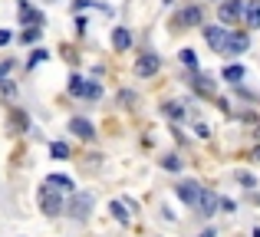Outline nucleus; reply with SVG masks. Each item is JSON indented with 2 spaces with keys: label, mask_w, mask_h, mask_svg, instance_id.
Here are the masks:
<instances>
[{
  "label": "nucleus",
  "mask_w": 260,
  "mask_h": 237,
  "mask_svg": "<svg viewBox=\"0 0 260 237\" xmlns=\"http://www.w3.org/2000/svg\"><path fill=\"white\" fill-rule=\"evenodd\" d=\"M70 96H76V99H102V86L89 83L86 76H79V73H73L70 76Z\"/></svg>",
  "instance_id": "f257e3e1"
},
{
  "label": "nucleus",
  "mask_w": 260,
  "mask_h": 237,
  "mask_svg": "<svg viewBox=\"0 0 260 237\" xmlns=\"http://www.w3.org/2000/svg\"><path fill=\"white\" fill-rule=\"evenodd\" d=\"M40 208H43L46 218H59V214L66 211V208H63V198H59V191L53 185H43V188H40Z\"/></svg>",
  "instance_id": "f03ea898"
},
{
  "label": "nucleus",
  "mask_w": 260,
  "mask_h": 237,
  "mask_svg": "<svg viewBox=\"0 0 260 237\" xmlns=\"http://www.w3.org/2000/svg\"><path fill=\"white\" fill-rule=\"evenodd\" d=\"M244 13H247V4H244V0H221V7H217L221 23H237Z\"/></svg>",
  "instance_id": "7ed1b4c3"
},
{
  "label": "nucleus",
  "mask_w": 260,
  "mask_h": 237,
  "mask_svg": "<svg viewBox=\"0 0 260 237\" xmlns=\"http://www.w3.org/2000/svg\"><path fill=\"white\" fill-rule=\"evenodd\" d=\"M158 70H161V56H158V53H142V56L135 59V76H139V79L155 76Z\"/></svg>",
  "instance_id": "20e7f679"
},
{
  "label": "nucleus",
  "mask_w": 260,
  "mask_h": 237,
  "mask_svg": "<svg viewBox=\"0 0 260 237\" xmlns=\"http://www.w3.org/2000/svg\"><path fill=\"white\" fill-rule=\"evenodd\" d=\"M92 205H95V194L92 191H83V194H76L73 198V205H70V218H76V221H86L89 218V211H92Z\"/></svg>",
  "instance_id": "39448f33"
},
{
  "label": "nucleus",
  "mask_w": 260,
  "mask_h": 237,
  "mask_svg": "<svg viewBox=\"0 0 260 237\" xmlns=\"http://www.w3.org/2000/svg\"><path fill=\"white\" fill-rule=\"evenodd\" d=\"M201 191H204V188L198 185V181H191V178H184V181H178V185H175V194L184 201V205H191V208H198V201H201Z\"/></svg>",
  "instance_id": "423d86ee"
},
{
  "label": "nucleus",
  "mask_w": 260,
  "mask_h": 237,
  "mask_svg": "<svg viewBox=\"0 0 260 237\" xmlns=\"http://www.w3.org/2000/svg\"><path fill=\"white\" fill-rule=\"evenodd\" d=\"M201 33H204V43L211 46V53H224L228 50V37L231 33L224 30V26H204Z\"/></svg>",
  "instance_id": "0eeeda50"
},
{
  "label": "nucleus",
  "mask_w": 260,
  "mask_h": 237,
  "mask_svg": "<svg viewBox=\"0 0 260 237\" xmlns=\"http://www.w3.org/2000/svg\"><path fill=\"white\" fill-rule=\"evenodd\" d=\"M188 83H191V89H194L198 96H204V99H211V96L217 92V83H214V79L204 76V73H198V70H194V76H191Z\"/></svg>",
  "instance_id": "6e6552de"
},
{
  "label": "nucleus",
  "mask_w": 260,
  "mask_h": 237,
  "mask_svg": "<svg viewBox=\"0 0 260 237\" xmlns=\"http://www.w3.org/2000/svg\"><path fill=\"white\" fill-rule=\"evenodd\" d=\"M20 23H30V26H40V30H43V26H46V17H43V13H40L33 4L20 0Z\"/></svg>",
  "instance_id": "1a4fd4ad"
},
{
  "label": "nucleus",
  "mask_w": 260,
  "mask_h": 237,
  "mask_svg": "<svg viewBox=\"0 0 260 237\" xmlns=\"http://www.w3.org/2000/svg\"><path fill=\"white\" fill-rule=\"evenodd\" d=\"M7 125H10L13 135H23V132H30V116H26L23 109H10V119H7Z\"/></svg>",
  "instance_id": "9d476101"
},
{
  "label": "nucleus",
  "mask_w": 260,
  "mask_h": 237,
  "mask_svg": "<svg viewBox=\"0 0 260 237\" xmlns=\"http://www.w3.org/2000/svg\"><path fill=\"white\" fill-rule=\"evenodd\" d=\"M112 50L115 53L132 50V30H128V26H115L112 30Z\"/></svg>",
  "instance_id": "9b49d317"
},
{
  "label": "nucleus",
  "mask_w": 260,
  "mask_h": 237,
  "mask_svg": "<svg viewBox=\"0 0 260 237\" xmlns=\"http://www.w3.org/2000/svg\"><path fill=\"white\" fill-rule=\"evenodd\" d=\"M70 132L76 135V139H83V142H92L95 139V128H92V122H89V119H70Z\"/></svg>",
  "instance_id": "f8f14e48"
},
{
  "label": "nucleus",
  "mask_w": 260,
  "mask_h": 237,
  "mask_svg": "<svg viewBox=\"0 0 260 237\" xmlns=\"http://www.w3.org/2000/svg\"><path fill=\"white\" fill-rule=\"evenodd\" d=\"M201 20H204V13H201V7H184L181 13H178V26H201Z\"/></svg>",
  "instance_id": "ddd939ff"
},
{
  "label": "nucleus",
  "mask_w": 260,
  "mask_h": 237,
  "mask_svg": "<svg viewBox=\"0 0 260 237\" xmlns=\"http://www.w3.org/2000/svg\"><path fill=\"white\" fill-rule=\"evenodd\" d=\"M250 46V37L247 33H231L228 37V50H224V56H237V53H244Z\"/></svg>",
  "instance_id": "4468645a"
},
{
  "label": "nucleus",
  "mask_w": 260,
  "mask_h": 237,
  "mask_svg": "<svg viewBox=\"0 0 260 237\" xmlns=\"http://www.w3.org/2000/svg\"><path fill=\"white\" fill-rule=\"evenodd\" d=\"M198 208H201V214H217V208H221V198H217L214 191H201V201H198Z\"/></svg>",
  "instance_id": "2eb2a0df"
},
{
  "label": "nucleus",
  "mask_w": 260,
  "mask_h": 237,
  "mask_svg": "<svg viewBox=\"0 0 260 237\" xmlns=\"http://www.w3.org/2000/svg\"><path fill=\"white\" fill-rule=\"evenodd\" d=\"M0 103H7V106L17 103V83L13 79H0Z\"/></svg>",
  "instance_id": "dca6fc26"
},
{
  "label": "nucleus",
  "mask_w": 260,
  "mask_h": 237,
  "mask_svg": "<svg viewBox=\"0 0 260 237\" xmlns=\"http://www.w3.org/2000/svg\"><path fill=\"white\" fill-rule=\"evenodd\" d=\"M221 76H224V79H228V83H231V86H237V83H241V79H244V76H247V70H244V66H241V63H231V66H224V73H221Z\"/></svg>",
  "instance_id": "f3484780"
},
{
  "label": "nucleus",
  "mask_w": 260,
  "mask_h": 237,
  "mask_svg": "<svg viewBox=\"0 0 260 237\" xmlns=\"http://www.w3.org/2000/svg\"><path fill=\"white\" fill-rule=\"evenodd\" d=\"M161 112H165L168 119H175V122H184V119H188V109H184V103H165V106H161Z\"/></svg>",
  "instance_id": "a211bd4d"
},
{
  "label": "nucleus",
  "mask_w": 260,
  "mask_h": 237,
  "mask_svg": "<svg viewBox=\"0 0 260 237\" xmlns=\"http://www.w3.org/2000/svg\"><path fill=\"white\" fill-rule=\"evenodd\" d=\"M247 26L250 30H260V0H247Z\"/></svg>",
  "instance_id": "6ab92c4d"
},
{
  "label": "nucleus",
  "mask_w": 260,
  "mask_h": 237,
  "mask_svg": "<svg viewBox=\"0 0 260 237\" xmlns=\"http://www.w3.org/2000/svg\"><path fill=\"white\" fill-rule=\"evenodd\" d=\"M109 211H112V218L119 221V224H132V214L125 211V201H112V205H109Z\"/></svg>",
  "instance_id": "aec40b11"
},
{
  "label": "nucleus",
  "mask_w": 260,
  "mask_h": 237,
  "mask_svg": "<svg viewBox=\"0 0 260 237\" xmlns=\"http://www.w3.org/2000/svg\"><path fill=\"white\" fill-rule=\"evenodd\" d=\"M46 185H53L56 191H73V188H76L70 175H50V178H46Z\"/></svg>",
  "instance_id": "412c9836"
},
{
  "label": "nucleus",
  "mask_w": 260,
  "mask_h": 237,
  "mask_svg": "<svg viewBox=\"0 0 260 237\" xmlns=\"http://www.w3.org/2000/svg\"><path fill=\"white\" fill-rule=\"evenodd\" d=\"M50 158L66 161L70 158V145H66V142H50Z\"/></svg>",
  "instance_id": "4be33fe9"
},
{
  "label": "nucleus",
  "mask_w": 260,
  "mask_h": 237,
  "mask_svg": "<svg viewBox=\"0 0 260 237\" xmlns=\"http://www.w3.org/2000/svg\"><path fill=\"white\" fill-rule=\"evenodd\" d=\"M178 59H181V66H188V70H198V56H194V50H178Z\"/></svg>",
  "instance_id": "5701e85b"
},
{
  "label": "nucleus",
  "mask_w": 260,
  "mask_h": 237,
  "mask_svg": "<svg viewBox=\"0 0 260 237\" xmlns=\"http://www.w3.org/2000/svg\"><path fill=\"white\" fill-rule=\"evenodd\" d=\"M46 59H50V50H43V46H40V50H33V56L26 59V70H33V66L46 63Z\"/></svg>",
  "instance_id": "b1692460"
},
{
  "label": "nucleus",
  "mask_w": 260,
  "mask_h": 237,
  "mask_svg": "<svg viewBox=\"0 0 260 237\" xmlns=\"http://www.w3.org/2000/svg\"><path fill=\"white\" fill-rule=\"evenodd\" d=\"M161 168L165 172H181V158L178 155H161Z\"/></svg>",
  "instance_id": "393cba45"
},
{
  "label": "nucleus",
  "mask_w": 260,
  "mask_h": 237,
  "mask_svg": "<svg viewBox=\"0 0 260 237\" xmlns=\"http://www.w3.org/2000/svg\"><path fill=\"white\" fill-rule=\"evenodd\" d=\"M40 33H43L40 26H30V30H23V33H20V43H23V46L37 43V40H40Z\"/></svg>",
  "instance_id": "a878e982"
},
{
  "label": "nucleus",
  "mask_w": 260,
  "mask_h": 237,
  "mask_svg": "<svg viewBox=\"0 0 260 237\" xmlns=\"http://www.w3.org/2000/svg\"><path fill=\"white\" fill-rule=\"evenodd\" d=\"M237 181H241V188H247V191H254V188H257V178L250 172H237Z\"/></svg>",
  "instance_id": "bb28decb"
},
{
  "label": "nucleus",
  "mask_w": 260,
  "mask_h": 237,
  "mask_svg": "<svg viewBox=\"0 0 260 237\" xmlns=\"http://www.w3.org/2000/svg\"><path fill=\"white\" fill-rule=\"evenodd\" d=\"M10 70H13V59H4V63H0V79L10 76Z\"/></svg>",
  "instance_id": "cd10ccee"
},
{
  "label": "nucleus",
  "mask_w": 260,
  "mask_h": 237,
  "mask_svg": "<svg viewBox=\"0 0 260 237\" xmlns=\"http://www.w3.org/2000/svg\"><path fill=\"white\" fill-rule=\"evenodd\" d=\"M119 103H122V106H128V103H135V92H128V89H122V92H119Z\"/></svg>",
  "instance_id": "c85d7f7f"
},
{
  "label": "nucleus",
  "mask_w": 260,
  "mask_h": 237,
  "mask_svg": "<svg viewBox=\"0 0 260 237\" xmlns=\"http://www.w3.org/2000/svg\"><path fill=\"white\" fill-rule=\"evenodd\" d=\"M221 211H237V205H234V201H231V198H221Z\"/></svg>",
  "instance_id": "c756f323"
},
{
  "label": "nucleus",
  "mask_w": 260,
  "mask_h": 237,
  "mask_svg": "<svg viewBox=\"0 0 260 237\" xmlns=\"http://www.w3.org/2000/svg\"><path fill=\"white\" fill-rule=\"evenodd\" d=\"M10 40H13V33H10V30H4V26H0V46H7V43H10Z\"/></svg>",
  "instance_id": "7c9ffc66"
},
{
  "label": "nucleus",
  "mask_w": 260,
  "mask_h": 237,
  "mask_svg": "<svg viewBox=\"0 0 260 237\" xmlns=\"http://www.w3.org/2000/svg\"><path fill=\"white\" fill-rule=\"evenodd\" d=\"M86 26H89L86 17H76V33H86Z\"/></svg>",
  "instance_id": "2f4dec72"
},
{
  "label": "nucleus",
  "mask_w": 260,
  "mask_h": 237,
  "mask_svg": "<svg viewBox=\"0 0 260 237\" xmlns=\"http://www.w3.org/2000/svg\"><path fill=\"white\" fill-rule=\"evenodd\" d=\"M194 132L201 135V139H208V135H211V128H208V125H194Z\"/></svg>",
  "instance_id": "473e14b6"
},
{
  "label": "nucleus",
  "mask_w": 260,
  "mask_h": 237,
  "mask_svg": "<svg viewBox=\"0 0 260 237\" xmlns=\"http://www.w3.org/2000/svg\"><path fill=\"white\" fill-rule=\"evenodd\" d=\"M198 237H217V231H214V227H208V231H201Z\"/></svg>",
  "instance_id": "72a5a7b5"
},
{
  "label": "nucleus",
  "mask_w": 260,
  "mask_h": 237,
  "mask_svg": "<svg viewBox=\"0 0 260 237\" xmlns=\"http://www.w3.org/2000/svg\"><path fill=\"white\" fill-rule=\"evenodd\" d=\"M250 158H254V161H260V148H254V152H250Z\"/></svg>",
  "instance_id": "f704fd0d"
},
{
  "label": "nucleus",
  "mask_w": 260,
  "mask_h": 237,
  "mask_svg": "<svg viewBox=\"0 0 260 237\" xmlns=\"http://www.w3.org/2000/svg\"><path fill=\"white\" fill-rule=\"evenodd\" d=\"M254 237H260V227H254Z\"/></svg>",
  "instance_id": "c9c22d12"
},
{
  "label": "nucleus",
  "mask_w": 260,
  "mask_h": 237,
  "mask_svg": "<svg viewBox=\"0 0 260 237\" xmlns=\"http://www.w3.org/2000/svg\"><path fill=\"white\" fill-rule=\"evenodd\" d=\"M217 4H221V0H217Z\"/></svg>",
  "instance_id": "e433bc0d"
}]
</instances>
